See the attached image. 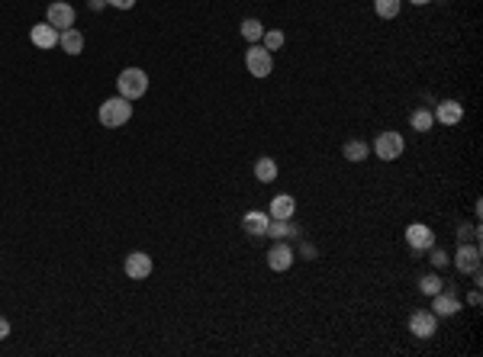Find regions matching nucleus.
I'll list each match as a JSON object with an SVG mask.
<instances>
[{"instance_id":"nucleus-1","label":"nucleus","mask_w":483,"mask_h":357,"mask_svg":"<svg viewBox=\"0 0 483 357\" xmlns=\"http://www.w3.org/2000/svg\"><path fill=\"white\" fill-rule=\"evenodd\" d=\"M97 119H100L104 129H120V126H126V122L132 119V100H126V97H110V100L100 103Z\"/></svg>"},{"instance_id":"nucleus-2","label":"nucleus","mask_w":483,"mask_h":357,"mask_svg":"<svg viewBox=\"0 0 483 357\" xmlns=\"http://www.w3.org/2000/svg\"><path fill=\"white\" fill-rule=\"evenodd\" d=\"M116 90H120V97H126V100H139V97H145V90H149V74H145L142 68L120 71Z\"/></svg>"},{"instance_id":"nucleus-3","label":"nucleus","mask_w":483,"mask_h":357,"mask_svg":"<svg viewBox=\"0 0 483 357\" xmlns=\"http://www.w3.org/2000/svg\"><path fill=\"white\" fill-rule=\"evenodd\" d=\"M403 151H406V139L400 135V132H393V129L380 132L377 139H374V155H377L380 161H396Z\"/></svg>"},{"instance_id":"nucleus-4","label":"nucleus","mask_w":483,"mask_h":357,"mask_svg":"<svg viewBox=\"0 0 483 357\" xmlns=\"http://www.w3.org/2000/svg\"><path fill=\"white\" fill-rule=\"evenodd\" d=\"M245 68L252 78H271L274 71V55L264 49V45H252L245 52Z\"/></svg>"},{"instance_id":"nucleus-5","label":"nucleus","mask_w":483,"mask_h":357,"mask_svg":"<svg viewBox=\"0 0 483 357\" xmlns=\"http://www.w3.org/2000/svg\"><path fill=\"white\" fill-rule=\"evenodd\" d=\"M409 331L422 341L432 338V335L439 331V315L432 313V309H416V313L409 315Z\"/></svg>"},{"instance_id":"nucleus-6","label":"nucleus","mask_w":483,"mask_h":357,"mask_svg":"<svg viewBox=\"0 0 483 357\" xmlns=\"http://www.w3.org/2000/svg\"><path fill=\"white\" fill-rule=\"evenodd\" d=\"M455 267L461 270V274H474V270H480V244L477 242H461L457 244Z\"/></svg>"},{"instance_id":"nucleus-7","label":"nucleus","mask_w":483,"mask_h":357,"mask_svg":"<svg viewBox=\"0 0 483 357\" xmlns=\"http://www.w3.org/2000/svg\"><path fill=\"white\" fill-rule=\"evenodd\" d=\"M45 23H52L58 33H62V29H71L74 26V7H71L68 0H52V3H49V13H45Z\"/></svg>"},{"instance_id":"nucleus-8","label":"nucleus","mask_w":483,"mask_h":357,"mask_svg":"<svg viewBox=\"0 0 483 357\" xmlns=\"http://www.w3.org/2000/svg\"><path fill=\"white\" fill-rule=\"evenodd\" d=\"M293 261H297V251H293V244L287 242H274L271 251H268V267L277 270V274H284V270L293 267Z\"/></svg>"},{"instance_id":"nucleus-9","label":"nucleus","mask_w":483,"mask_h":357,"mask_svg":"<svg viewBox=\"0 0 483 357\" xmlns=\"http://www.w3.org/2000/svg\"><path fill=\"white\" fill-rule=\"evenodd\" d=\"M461 309H464V306H461L457 293H455V290H448V287L432 297V313L439 315V319H451V315H457Z\"/></svg>"},{"instance_id":"nucleus-10","label":"nucleus","mask_w":483,"mask_h":357,"mask_svg":"<svg viewBox=\"0 0 483 357\" xmlns=\"http://www.w3.org/2000/svg\"><path fill=\"white\" fill-rule=\"evenodd\" d=\"M406 244L413 251H429L432 244H435V232L425 222H413V226H406Z\"/></svg>"},{"instance_id":"nucleus-11","label":"nucleus","mask_w":483,"mask_h":357,"mask_svg":"<svg viewBox=\"0 0 483 357\" xmlns=\"http://www.w3.org/2000/svg\"><path fill=\"white\" fill-rule=\"evenodd\" d=\"M152 267H155V264H152V258L145 251H132L129 258L123 261L126 277H132V280H145L152 274Z\"/></svg>"},{"instance_id":"nucleus-12","label":"nucleus","mask_w":483,"mask_h":357,"mask_svg":"<svg viewBox=\"0 0 483 357\" xmlns=\"http://www.w3.org/2000/svg\"><path fill=\"white\" fill-rule=\"evenodd\" d=\"M432 116H435V122H441V126H457V122L464 119V103H457V100H441V103L432 110Z\"/></svg>"},{"instance_id":"nucleus-13","label":"nucleus","mask_w":483,"mask_h":357,"mask_svg":"<svg viewBox=\"0 0 483 357\" xmlns=\"http://www.w3.org/2000/svg\"><path fill=\"white\" fill-rule=\"evenodd\" d=\"M58 29L52 26V23H35L33 29H29V42L35 45V49H55L58 45Z\"/></svg>"},{"instance_id":"nucleus-14","label":"nucleus","mask_w":483,"mask_h":357,"mask_svg":"<svg viewBox=\"0 0 483 357\" xmlns=\"http://www.w3.org/2000/svg\"><path fill=\"white\" fill-rule=\"evenodd\" d=\"M268 216L271 219H293L297 216V200L290 197V193H277L268 206Z\"/></svg>"},{"instance_id":"nucleus-15","label":"nucleus","mask_w":483,"mask_h":357,"mask_svg":"<svg viewBox=\"0 0 483 357\" xmlns=\"http://www.w3.org/2000/svg\"><path fill=\"white\" fill-rule=\"evenodd\" d=\"M268 226H271V216H268L264 209H252V213L242 216V229H245L248 235H264Z\"/></svg>"},{"instance_id":"nucleus-16","label":"nucleus","mask_w":483,"mask_h":357,"mask_svg":"<svg viewBox=\"0 0 483 357\" xmlns=\"http://www.w3.org/2000/svg\"><path fill=\"white\" fill-rule=\"evenodd\" d=\"M58 49H62L65 55H81L84 52V35L78 33V29H62V35H58Z\"/></svg>"},{"instance_id":"nucleus-17","label":"nucleus","mask_w":483,"mask_h":357,"mask_svg":"<svg viewBox=\"0 0 483 357\" xmlns=\"http://www.w3.org/2000/svg\"><path fill=\"white\" fill-rule=\"evenodd\" d=\"M342 155H345V161H352V165H361V161H368V158H370V149H368V142L348 139V142L342 145Z\"/></svg>"},{"instance_id":"nucleus-18","label":"nucleus","mask_w":483,"mask_h":357,"mask_svg":"<svg viewBox=\"0 0 483 357\" xmlns=\"http://www.w3.org/2000/svg\"><path fill=\"white\" fill-rule=\"evenodd\" d=\"M264 235H271L274 242H284V238L297 235V226H293V219H271V226H268Z\"/></svg>"},{"instance_id":"nucleus-19","label":"nucleus","mask_w":483,"mask_h":357,"mask_svg":"<svg viewBox=\"0 0 483 357\" xmlns=\"http://www.w3.org/2000/svg\"><path fill=\"white\" fill-rule=\"evenodd\" d=\"M255 181L258 183H274L277 181V161H274V158H258L255 161Z\"/></svg>"},{"instance_id":"nucleus-20","label":"nucleus","mask_w":483,"mask_h":357,"mask_svg":"<svg viewBox=\"0 0 483 357\" xmlns=\"http://www.w3.org/2000/svg\"><path fill=\"white\" fill-rule=\"evenodd\" d=\"M409 126H413L416 132H429L432 126H435V116H432L429 106H419V110H413V113H409Z\"/></svg>"},{"instance_id":"nucleus-21","label":"nucleus","mask_w":483,"mask_h":357,"mask_svg":"<svg viewBox=\"0 0 483 357\" xmlns=\"http://www.w3.org/2000/svg\"><path fill=\"white\" fill-rule=\"evenodd\" d=\"M261 35H264V23H261V19H255V17L242 19V39H245V42L258 45V42H261Z\"/></svg>"},{"instance_id":"nucleus-22","label":"nucleus","mask_w":483,"mask_h":357,"mask_svg":"<svg viewBox=\"0 0 483 357\" xmlns=\"http://www.w3.org/2000/svg\"><path fill=\"white\" fill-rule=\"evenodd\" d=\"M445 283H448V280H441L439 270H432V274H425V277L419 280V290L425 293V297H435V293H441V290H445Z\"/></svg>"},{"instance_id":"nucleus-23","label":"nucleus","mask_w":483,"mask_h":357,"mask_svg":"<svg viewBox=\"0 0 483 357\" xmlns=\"http://www.w3.org/2000/svg\"><path fill=\"white\" fill-rule=\"evenodd\" d=\"M400 7H403V0H374V13H377L380 19L400 17Z\"/></svg>"},{"instance_id":"nucleus-24","label":"nucleus","mask_w":483,"mask_h":357,"mask_svg":"<svg viewBox=\"0 0 483 357\" xmlns=\"http://www.w3.org/2000/svg\"><path fill=\"white\" fill-rule=\"evenodd\" d=\"M284 42H287V35H284L281 29H264L261 45L268 49V52H277V49H284Z\"/></svg>"},{"instance_id":"nucleus-25","label":"nucleus","mask_w":483,"mask_h":357,"mask_svg":"<svg viewBox=\"0 0 483 357\" xmlns=\"http://www.w3.org/2000/svg\"><path fill=\"white\" fill-rule=\"evenodd\" d=\"M429 264L435 270H441V267H448V264H451V258L441 251V248H435V244H432V248H429Z\"/></svg>"},{"instance_id":"nucleus-26","label":"nucleus","mask_w":483,"mask_h":357,"mask_svg":"<svg viewBox=\"0 0 483 357\" xmlns=\"http://www.w3.org/2000/svg\"><path fill=\"white\" fill-rule=\"evenodd\" d=\"M110 7H116V10H132L136 7V0H106Z\"/></svg>"},{"instance_id":"nucleus-27","label":"nucleus","mask_w":483,"mask_h":357,"mask_svg":"<svg viewBox=\"0 0 483 357\" xmlns=\"http://www.w3.org/2000/svg\"><path fill=\"white\" fill-rule=\"evenodd\" d=\"M467 303H470V306H480V287H474L470 293H467Z\"/></svg>"},{"instance_id":"nucleus-28","label":"nucleus","mask_w":483,"mask_h":357,"mask_svg":"<svg viewBox=\"0 0 483 357\" xmlns=\"http://www.w3.org/2000/svg\"><path fill=\"white\" fill-rule=\"evenodd\" d=\"M3 338H10V322L0 315V341H3Z\"/></svg>"},{"instance_id":"nucleus-29","label":"nucleus","mask_w":483,"mask_h":357,"mask_svg":"<svg viewBox=\"0 0 483 357\" xmlns=\"http://www.w3.org/2000/svg\"><path fill=\"white\" fill-rule=\"evenodd\" d=\"M104 3H106V0H90L88 7H90V10H104Z\"/></svg>"},{"instance_id":"nucleus-30","label":"nucleus","mask_w":483,"mask_h":357,"mask_svg":"<svg viewBox=\"0 0 483 357\" xmlns=\"http://www.w3.org/2000/svg\"><path fill=\"white\" fill-rule=\"evenodd\" d=\"M413 7H425V3H432V0H409Z\"/></svg>"}]
</instances>
